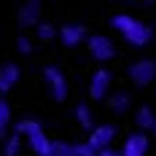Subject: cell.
Here are the masks:
<instances>
[{"instance_id":"19","label":"cell","mask_w":156,"mask_h":156,"mask_svg":"<svg viewBox=\"0 0 156 156\" xmlns=\"http://www.w3.org/2000/svg\"><path fill=\"white\" fill-rule=\"evenodd\" d=\"M51 156H76V151H73V143L54 140V145H51Z\"/></svg>"},{"instance_id":"5","label":"cell","mask_w":156,"mask_h":156,"mask_svg":"<svg viewBox=\"0 0 156 156\" xmlns=\"http://www.w3.org/2000/svg\"><path fill=\"white\" fill-rule=\"evenodd\" d=\"M110 83H113V73L108 67H97L92 73V78H89V97L92 100H108Z\"/></svg>"},{"instance_id":"7","label":"cell","mask_w":156,"mask_h":156,"mask_svg":"<svg viewBox=\"0 0 156 156\" xmlns=\"http://www.w3.org/2000/svg\"><path fill=\"white\" fill-rule=\"evenodd\" d=\"M41 8H43V3L41 0H24L22 5H19V14H16V22L22 24V27H38L43 19H41Z\"/></svg>"},{"instance_id":"6","label":"cell","mask_w":156,"mask_h":156,"mask_svg":"<svg viewBox=\"0 0 156 156\" xmlns=\"http://www.w3.org/2000/svg\"><path fill=\"white\" fill-rule=\"evenodd\" d=\"M59 43L67 48H76L81 46L83 41H89V32H86V27L81 24V22H65L62 27H59Z\"/></svg>"},{"instance_id":"20","label":"cell","mask_w":156,"mask_h":156,"mask_svg":"<svg viewBox=\"0 0 156 156\" xmlns=\"http://www.w3.org/2000/svg\"><path fill=\"white\" fill-rule=\"evenodd\" d=\"M16 48H19V54L30 57V54H32V48H35V43L30 41V35H19V38H16Z\"/></svg>"},{"instance_id":"2","label":"cell","mask_w":156,"mask_h":156,"mask_svg":"<svg viewBox=\"0 0 156 156\" xmlns=\"http://www.w3.org/2000/svg\"><path fill=\"white\" fill-rule=\"evenodd\" d=\"M43 81L48 86V94L57 100V102H65L67 94H70V86H67V78H65L62 67L57 65H43Z\"/></svg>"},{"instance_id":"8","label":"cell","mask_w":156,"mask_h":156,"mask_svg":"<svg viewBox=\"0 0 156 156\" xmlns=\"http://www.w3.org/2000/svg\"><path fill=\"white\" fill-rule=\"evenodd\" d=\"M116 140V126L113 124H97L89 132V137H86V143L92 145L94 151H105V148H110V143Z\"/></svg>"},{"instance_id":"24","label":"cell","mask_w":156,"mask_h":156,"mask_svg":"<svg viewBox=\"0 0 156 156\" xmlns=\"http://www.w3.org/2000/svg\"><path fill=\"white\" fill-rule=\"evenodd\" d=\"M145 3H156V0H145Z\"/></svg>"},{"instance_id":"16","label":"cell","mask_w":156,"mask_h":156,"mask_svg":"<svg viewBox=\"0 0 156 156\" xmlns=\"http://www.w3.org/2000/svg\"><path fill=\"white\" fill-rule=\"evenodd\" d=\"M38 129H43V124H41L38 119H32V116H24V119H19V121L14 124V132L22 135V137H27V135L38 132Z\"/></svg>"},{"instance_id":"17","label":"cell","mask_w":156,"mask_h":156,"mask_svg":"<svg viewBox=\"0 0 156 156\" xmlns=\"http://www.w3.org/2000/svg\"><path fill=\"white\" fill-rule=\"evenodd\" d=\"M22 135H16V132H11L5 140H3V156H19V151H22Z\"/></svg>"},{"instance_id":"13","label":"cell","mask_w":156,"mask_h":156,"mask_svg":"<svg viewBox=\"0 0 156 156\" xmlns=\"http://www.w3.org/2000/svg\"><path fill=\"white\" fill-rule=\"evenodd\" d=\"M73 113H76V121H78V126H81V129L92 132L94 126H97V124H94V116H92V108H89L86 102H78Z\"/></svg>"},{"instance_id":"11","label":"cell","mask_w":156,"mask_h":156,"mask_svg":"<svg viewBox=\"0 0 156 156\" xmlns=\"http://www.w3.org/2000/svg\"><path fill=\"white\" fill-rule=\"evenodd\" d=\"M24 140H27V145L32 148V154H35V156H51V145H54V140L48 137L43 129H38V132L27 135Z\"/></svg>"},{"instance_id":"25","label":"cell","mask_w":156,"mask_h":156,"mask_svg":"<svg viewBox=\"0 0 156 156\" xmlns=\"http://www.w3.org/2000/svg\"><path fill=\"white\" fill-rule=\"evenodd\" d=\"M41 3H43V0H41Z\"/></svg>"},{"instance_id":"14","label":"cell","mask_w":156,"mask_h":156,"mask_svg":"<svg viewBox=\"0 0 156 156\" xmlns=\"http://www.w3.org/2000/svg\"><path fill=\"white\" fill-rule=\"evenodd\" d=\"M135 124L140 126V132H151V126L156 124V113L148 105H140L135 110Z\"/></svg>"},{"instance_id":"23","label":"cell","mask_w":156,"mask_h":156,"mask_svg":"<svg viewBox=\"0 0 156 156\" xmlns=\"http://www.w3.org/2000/svg\"><path fill=\"white\" fill-rule=\"evenodd\" d=\"M148 135H154V140H156V124L151 126V132H148Z\"/></svg>"},{"instance_id":"3","label":"cell","mask_w":156,"mask_h":156,"mask_svg":"<svg viewBox=\"0 0 156 156\" xmlns=\"http://www.w3.org/2000/svg\"><path fill=\"white\" fill-rule=\"evenodd\" d=\"M129 81L135 83V86H151L156 81V62L154 59H148V57H143V59H135V62L129 65Z\"/></svg>"},{"instance_id":"1","label":"cell","mask_w":156,"mask_h":156,"mask_svg":"<svg viewBox=\"0 0 156 156\" xmlns=\"http://www.w3.org/2000/svg\"><path fill=\"white\" fill-rule=\"evenodd\" d=\"M110 24H113L116 32H121V38H124L129 46L143 48V46H148L151 38H154V30L145 22H140L137 16H132V14H116L110 19Z\"/></svg>"},{"instance_id":"18","label":"cell","mask_w":156,"mask_h":156,"mask_svg":"<svg viewBox=\"0 0 156 156\" xmlns=\"http://www.w3.org/2000/svg\"><path fill=\"white\" fill-rule=\"evenodd\" d=\"M57 35H59V27H54L51 22H41V24L35 27V38L43 41V43H46V41H54Z\"/></svg>"},{"instance_id":"4","label":"cell","mask_w":156,"mask_h":156,"mask_svg":"<svg viewBox=\"0 0 156 156\" xmlns=\"http://www.w3.org/2000/svg\"><path fill=\"white\" fill-rule=\"evenodd\" d=\"M86 48H89L92 59H97V62H110V59L116 57V43L110 41L108 35H100V32L89 35V41H86Z\"/></svg>"},{"instance_id":"21","label":"cell","mask_w":156,"mask_h":156,"mask_svg":"<svg viewBox=\"0 0 156 156\" xmlns=\"http://www.w3.org/2000/svg\"><path fill=\"white\" fill-rule=\"evenodd\" d=\"M73 151H76V156H97V151H94V148H92L86 140L73 143Z\"/></svg>"},{"instance_id":"9","label":"cell","mask_w":156,"mask_h":156,"mask_svg":"<svg viewBox=\"0 0 156 156\" xmlns=\"http://www.w3.org/2000/svg\"><path fill=\"white\" fill-rule=\"evenodd\" d=\"M148 132H135V135H129L124 140V148H121V156H145L148 154Z\"/></svg>"},{"instance_id":"12","label":"cell","mask_w":156,"mask_h":156,"mask_svg":"<svg viewBox=\"0 0 156 156\" xmlns=\"http://www.w3.org/2000/svg\"><path fill=\"white\" fill-rule=\"evenodd\" d=\"M108 108L116 113V116H121V113H126V110L132 108V97L126 92H113L108 97Z\"/></svg>"},{"instance_id":"22","label":"cell","mask_w":156,"mask_h":156,"mask_svg":"<svg viewBox=\"0 0 156 156\" xmlns=\"http://www.w3.org/2000/svg\"><path fill=\"white\" fill-rule=\"evenodd\" d=\"M97 156H121V151H116V148H105V151H97Z\"/></svg>"},{"instance_id":"15","label":"cell","mask_w":156,"mask_h":156,"mask_svg":"<svg viewBox=\"0 0 156 156\" xmlns=\"http://www.w3.org/2000/svg\"><path fill=\"white\" fill-rule=\"evenodd\" d=\"M8 129H11V105L5 94H0V140L8 137Z\"/></svg>"},{"instance_id":"10","label":"cell","mask_w":156,"mask_h":156,"mask_svg":"<svg viewBox=\"0 0 156 156\" xmlns=\"http://www.w3.org/2000/svg\"><path fill=\"white\" fill-rule=\"evenodd\" d=\"M22 78V67L16 62H3L0 65V94H8L19 83Z\"/></svg>"}]
</instances>
